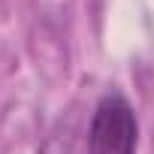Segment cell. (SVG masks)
<instances>
[{
  "mask_svg": "<svg viewBox=\"0 0 154 154\" xmlns=\"http://www.w3.org/2000/svg\"><path fill=\"white\" fill-rule=\"evenodd\" d=\"M139 124L121 94H106L88 124V154H136Z\"/></svg>",
  "mask_w": 154,
  "mask_h": 154,
  "instance_id": "1",
  "label": "cell"
}]
</instances>
